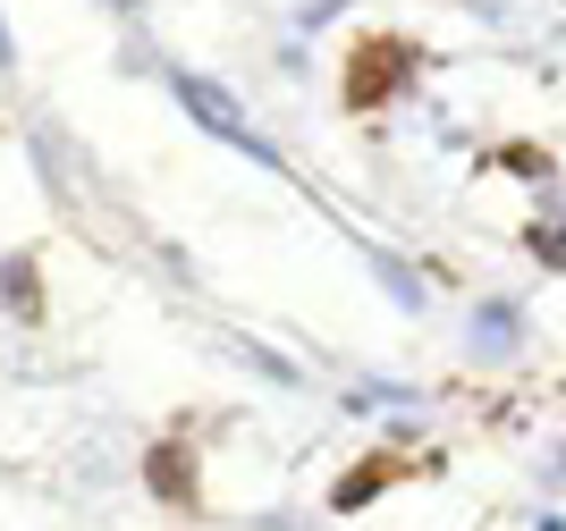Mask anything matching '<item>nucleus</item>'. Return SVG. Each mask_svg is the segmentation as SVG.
Segmentation results:
<instances>
[{
	"label": "nucleus",
	"mask_w": 566,
	"mask_h": 531,
	"mask_svg": "<svg viewBox=\"0 0 566 531\" xmlns=\"http://www.w3.org/2000/svg\"><path fill=\"white\" fill-rule=\"evenodd\" d=\"M423 76V43L415 34H389V25H364L347 43V76H338V102H347L355 118L364 110H389L406 85Z\"/></svg>",
	"instance_id": "1"
},
{
	"label": "nucleus",
	"mask_w": 566,
	"mask_h": 531,
	"mask_svg": "<svg viewBox=\"0 0 566 531\" xmlns=\"http://www.w3.org/2000/svg\"><path fill=\"white\" fill-rule=\"evenodd\" d=\"M473 338H482V347H491V338L507 347V338H516V312H482V321H473Z\"/></svg>",
	"instance_id": "8"
},
{
	"label": "nucleus",
	"mask_w": 566,
	"mask_h": 531,
	"mask_svg": "<svg viewBox=\"0 0 566 531\" xmlns=\"http://www.w3.org/2000/svg\"><path fill=\"white\" fill-rule=\"evenodd\" d=\"M169 85H178V102H187V110L203 118V127H212V136H229L237 152H245V161H262V169H280V152H271V144H262L254 127H245V110H237V102H220V93L203 85V76H169Z\"/></svg>",
	"instance_id": "3"
},
{
	"label": "nucleus",
	"mask_w": 566,
	"mask_h": 531,
	"mask_svg": "<svg viewBox=\"0 0 566 531\" xmlns=\"http://www.w3.org/2000/svg\"><path fill=\"white\" fill-rule=\"evenodd\" d=\"M524 254L542 262V270H566V220H533V229H524Z\"/></svg>",
	"instance_id": "7"
},
{
	"label": "nucleus",
	"mask_w": 566,
	"mask_h": 531,
	"mask_svg": "<svg viewBox=\"0 0 566 531\" xmlns=\"http://www.w3.org/2000/svg\"><path fill=\"white\" fill-rule=\"evenodd\" d=\"M415 472H431V456H364V464H347L331 481V514H364L389 481H415Z\"/></svg>",
	"instance_id": "4"
},
{
	"label": "nucleus",
	"mask_w": 566,
	"mask_h": 531,
	"mask_svg": "<svg viewBox=\"0 0 566 531\" xmlns=\"http://www.w3.org/2000/svg\"><path fill=\"white\" fill-rule=\"evenodd\" d=\"M482 169H507V178H533V185H549V178H558V161H549V152H542V144H491V152H482Z\"/></svg>",
	"instance_id": "6"
},
{
	"label": "nucleus",
	"mask_w": 566,
	"mask_h": 531,
	"mask_svg": "<svg viewBox=\"0 0 566 531\" xmlns=\"http://www.w3.org/2000/svg\"><path fill=\"white\" fill-rule=\"evenodd\" d=\"M111 9H136V0H111Z\"/></svg>",
	"instance_id": "10"
},
{
	"label": "nucleus",
	"mask_w": 566,
	"mask_h": 531,
	"mask_svg": "<svg viewBox=\"0 0 566 531\" xmlns=\"http://www.w3.org/2000/svg\"><path fill=\"white\" fill-rule=\"evenodd\" d=\"M144 481H153L161 507L203 514V456H195V431H161V439L144 447Z\"/></svg>",
	"instance_id": "2"
},
{
	"label": "nucleus",
	"mask_w": 566,
	"mask_h": 531,
	"mask_svg": "<svg viewBox=\"0 0 566 531\" xmlns=\"http://www.w3.org/2000/svg\"><path fill=\"white\" fill-rule=\"evenodd\" d=\"M0 68H18V43H9V25H0Z\"/></svg>",
	"instance_id": "9"
},
{
	"label": "nucleus",
	"mask_w": 566,
	"mask_h": 531,
	"mask_svg": "<svg viewBox=\"0 0 566 531\" xmlns=\"http://www.w3.org/2000/svg\"><path fill=\"white\" fill-rule=\"evenodd\" d=\"M0 312H18V321H43V262H34V254L0 262Z\"/></svg>",
	"instance_id": "5"
}]
</instances>
